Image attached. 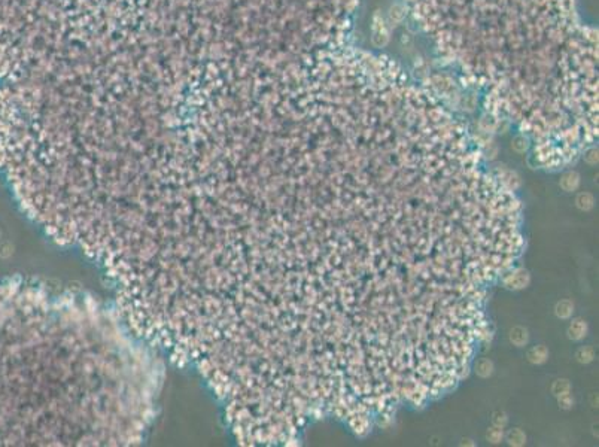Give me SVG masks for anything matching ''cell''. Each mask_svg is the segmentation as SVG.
I'll use <instances>...</instances> for the list:
<instances>
[{
	"mask_svg": "<svg viewBox=\"0 0 599 447\" xmlns=\"http://www.w3.org/2000/svg\"><path fill=\"white\" fill-rule=\"evenodd\" d=\"M561 188L567 192H572L578 188L580 185V175L577 172H567L561 178Z\"/></svg>",
	"mask_w": 599,
	"mask_h": 447,
	"instance_id": "obj_6",
	"label": "cell"
},
{
	"mask_svg": "<svg viewBox=\"0 0 599 447\" xmlns=\"http://www.w3.org/2000/svg\"><path fill=\"white\" fill-rule=\"evenodd\" d=\"M575 358H577V361H578L580 364H589V362H592L593 358H595L593 347H590V346L580 347V349L577 351V354H575Z\"/></svg>",
	"mask_w": 599,
	"mask_h": 447,
	"instance_id": "obj_10",
	"label": "cell"
},
{
	"mask_svg": "<svg viewBox=\"0 0 599 447\" xmlns=\"http://www.w3.org/2000/svg\"><path fill=\"white\" fill-rule=\"evenodd\" d=\"M558 404H559V407H561L562 410H569V409L574 406V398L569 395V392H568V393H562V395L558 396Z\"/></svg>",
	"mask_w": 599,
	"mask_h": 447,
	"instance_id": "obj_14",
	"label": "cell"
},
{
	"mask_svg": "<svg viewBox=\"0 0 599 447\" xmlns=\"http://www.w3.org/2000/svg\"><path fill=\"white\" fill-rule=\"evenodd\" d=\"M492 423H493L495 426L504 428V426L509 423V417H507V415H506L504 412H495L493 416H492Z\"/></svg>",
	"mask_w": 599,
	"mask_h": 447,
	"instance_id": "obj_15",
	"label": "cell"
},
{
	"mask_svg": "<svg viewBox=\"0 0 599 447\" xmlns=\"http://www.w3.org/2000/svg\"><path fill=\"white\" fill-rule=\"evenodd\" d=\"M506 440H507V443H509L510 446H513V447H520V446H525V443H526V434H525L522 429L514 428V429H510V431L506 434Z\"/></svg>",
	"mask_w": 599,
	"mask_h": 447,
	"instance_id": "obj_8",
	"label": "cell"
},
{
	"mask_svg": "<svg viewBox=\"0 0 599 447\" xmlns=\"http://www.w3.org/2000/svg\"><path fill=\"white\" fill-rule=\"evenodd\" d=\"M513 148L516 149L517 152L526 151V148H528V139H525V137H522V136L516 137V139L513 140Z\"/></svg>",
	"mask_w": 599,
	"mask_h": 447,
	"instance_id": "obj_16",
	"label": "cell"
},
{
	"mask_svg": "<svg viewBox=\"0 0 599 447\" xmlns=\"http://www.w3.org/2000/svg\"><path fill=\"white\" fill-rule=\"evenodd\" d=\"M571 390V383H569V380H567V379H558L555 383H553V386H552V392L556 395V396H559V395H562V393H568Z\"/></svg>",
	"mask_w": 599,
	"mask_h": 447,
	"instance_id": "obj_12",
	"label": "cell"
},
{
	"mask_svg": "<svg viewBox=\"0 0 599 447\" xmlns=\"http://www.w3.org/2000/svg\"><path fill=\"white\" fill-rule=\"evenodd\" d=\"M587 331H589V325H587V322L578 318V319H574V321L569 324L567 334H568V337H569L571 340H574V341H580V340H583V338L587 335Z\"/></svg>",
	"mask_w": 599,
	"mask_h": 447,
	"instance_id": "obj_3",
	"label": "cell"
},
{
	"mask_svg": "<svg viewBox=\"0 0 599 447\" xmlns=\"http://www.w3.org/2000/svg\"><path fill=\"white\" fill-rule=\"evenodd\" d=\"M555 313L559 319H569L574 313V304L569 300H561L556 307H555Z\"/></svg>",
	"mask_w": 599,
	"mask_h": 447,
	"instance_id": "obj_9",
	"label": "cell"
},
{
	"mask_svg": "<svg viewBox=\"0 0 599 447\" xmlns=\"http://www.w3.org/2000/svg\"><path fill=\"white\" fill-rule=\"evenodd\" d=\"M30 310L27 289L0 283V446L33 440L34 413L27 393Z\"/></svg>",
	"mask_w": 599,
	"mask_h": 447,
	"instance_id": "obj_1",
	"label": "cell"
},
{
	"mask_svg": "<svg viewBox=\"0 0 599 447\" xmlns=\"http://www.w3.org/2000/svg\"><path fill=\"white\" fill-rule=\"evenodd\" d=\"M509 338H510V341H511L514 346L522 347V346H526V344H528V341H529V334H528V329H526V328H523V327H514V328L510 329Z\"/></svg>",
	"mask_w": 599,
	"mask_h": 447,
	"instance_id": "obj_5",
	"label": "cell"
},
{
	"mask_svg": "<svg viewBox=\"0 0 599 447\" xmlns=\"http://www.w3.org/2000/svg\"><path fill=\"white\" fill-rule=\"evenodd\" d=\"M584 158H586V161L589 164H596L598 163V151L595 148L589 149V151L586 152V155H584Z\"/></svg>",
	"mask_w": 599,
	"mask_h": 447,
	"instance_id": "obj_17",
	"label": "cell"
},
{
	"mask_svg": "<svg viewBox=\"0 0 599 447\" xmlns=\"http://www.w3.org/2000/svg\"><path fill=\"white\" fill-rule=\"evenodd\" d=\"M504 438V432H503V428H499V426H492V428H489L487 431H486V440L489 441V443H493V444H496V443H499Z\"/></svg>",
	"mask_w": 599,
	"mask_h": 447,
	"instance_id": "obj_13",
	"label": "cell"
},
{
	"mask_svg": "<svg viewBox=\"0 0 599 447\" xmlns=\"http://www.w3.org/2000/svg\"><path fill=\"white\" fill-rule=\"evenodd\" d=\"M575 206H577L580 210H583V212L592 210L593 206H595V198H593V195H592L590 192H580V194L575 197Z\"/></svg>",
	"mask_w": 599,
	"mask_h": 447,
	"instance_id": "obj_7",
	"label": "cell"
},
{
	"mask_svg": "<svg viewBox=\"0 0 599 447\" xmlns=\"http://www.w3.org/2000/svg\"><path fill=\"white\" fill-rule=\"evenodd\" d=\"M531 283V274L528 270L520 268L517 271H514L510 277H507L506 280V286L510 289H523Z\"/></svg>",
	"mask_w": 599,
	"mask_h": 447,
	"instance_id": "obj_2",
	"label": "cell"
},
{
	"mask_svg": "<svg viewBox=\"0 0 599 447\" xmlns=\"http://www.w3.org/2000/svg\"><path fill=\"white\" fill-rule=\"evenodd\" d=\"M526 358H528V361H529L531 364L541 365V364H544V362L547 361V358H548V349H547L544 344L534 346V347H531V349L528 351Z\"/></svg>",
	"mask_w": 599,
	"mask_h": 447,
	"instance_id": "obj_4",
	"label": "cell"
},
{
	"mask_svg": "<svg viewBox=\"0 0 599 447\" xmlns=\"http://www.w3.org/2000/svg\"><path fill=\"white\" fill-rule=\"evenodd\" d=\"M462 446H476L474 443H471V440L470 438H462V443H461Z\"/></svg>",
	"mask_w": 599,
	"mask_h": 447,
	"instance_id": "obj_18",
	"label": "cell"
},
{
	"mask_svg": "<svg viewBox=\"0 0 599 447\" xmlns=\"http://www.w3.org/2000/svg\"><path fill=\"white\" fill-rule=\"evenodd\" d=\"M476 373L483 379L489 377L493 373V362L490 359H480L476 365Z\"/></svg>",
	"mask_w": 599,
	"mask_h": 447,
	"instance_id": "obj_11",
	"label": "cell"
}]
</instances>
